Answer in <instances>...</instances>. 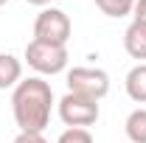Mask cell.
<instances>
[{"instance_id":"6da1fadb","label":"cell","mask_w":146,"mask_h":143,"mask_svg":"<svg viewBox=\"0 0 146 143\" xmlns=\"http://www.w3.org/2000/svg\"><path fill=\"white\" fill-rule=\"evenodd\" d=\"M14 121L20 132H42L51 118V104H54V93L51 84L42 79H25L14 90Z\"/></svg>"},{"instance_id":"7a4b0ae2","label":"cell","mask_w":146,"mask_h":143,"mask_svg":"<svg viewBox=\"0 0 146 143\" xmlns=\"http://www.w3.org/2000/svg\"><path fill=\"white\" fill-rule=\"evenodd\" d=\"M25 59L39 73H59L68 65V48L56 42H45V39H31L25 48Z\"/></svg>"},{"instance_id":"3957f363","label":"cell","mask_w":146,"mask_h":143,"mask_svg":"<svg viewBox=\"0 0 146 143\" xmlns=\"http://www.w3.org/2000/svg\"><path fill=\"white\" fill-rule=\"evenodd\" d=\"M68 90L98 101L110 93V76L101 68H73L68 73Z\"/></svg>"},{"instance_id":"277c9868","label":"cell","mask_w":146,"mask_h":143,"mask_svg":"<svg viewBox=\"0 0 146 143\" xmlns=\"http://www.w3.org/2000/svg\"><path fill=\"white\" fill-rule=\"evenodd\" d=\"M59 115L68 126H90L98 121V101L87 98V95H79V93H68L62 101H59Z\"/></svg>"},{"instance_id":"5b68a950","label":"cell","mask_w":146,"mask_h":143,"mask_svg":"<svg viewBox=\"0 0 146 143\" xmlns=\"http://www.w3.org/2000/svg\"><path fill=\"white\" fill-rule=\"evenodd\" d=\"M70 36V20L62 9H45L39 11L34 20V39H45V42H56L65 45Z\"/></svg>"},{"instance_id":"8992f818","label":"cell","mask_w":146,"mask_h":143,"mask_svg":"<svg viewBox=\"0 0 146 143\" xmlns=\"http://www.w3.org/2000/svg\"><path fill=\"white\" fill-rule=\"evenodd\" d=\"M124 48L132 59H146V23L132 20V25L124 34Z\"/></svg>"},{"instance_id":"52a82bcc","label":"cell","mask_w":146,"mask_h":143,"mask_svg":"<svg viewBox=\"0 0 146 143\" xmlns=\"http://www.w3.org/2000/svg\"><path fill=\"white\" fill-rule=\"evenodd\" d=\"M127 93H129L132 101L146 104V62L143 65H135L127 73Z\"/></svg>"},{"instance_id":"ba28073f","label":"cell","mask_w":146,"mask_h":143,"mask_svg":"<svg viewBox=\"0 0 146 143\" xmlns=\"http://www.w3.org/2000/svg\"><path fill=\"white\" fill-rule=\"evenodd\" d=\"M20 73H23L20 59H14L11 54H0V90L17 84V81H20Z\"/></svg>"},{"instance_id":"9c48e42d","label":"cell","mask_w":146,"mask_h":143,"mask_svg":"<svg viewBox=\"0 0 146 143\" xmlns=\"http://www.w3.org/2000/svg\"><path fill=\"white\" fill-rule=\"evenodd\" d=\"M127 135L132 143H146V109H135L127 118Z\"/></svg>"},{"instance_id":"30bf717a","label":"cell","mask_w":146,"mask_h":143,"mask_svg":"<svg viewBox=\"0 0 146 143\" xmlns=\"http://www.w3.org/2000/svg\"><path fill=\"white\" fill-rule=\"evenodd\" d=\"M96 6L107 14V17H124L135 9V0H96Z\"/></svg>"},{"instance_id":"8fae6325","label":"cell","mask_w":146,"mask_h":143,"mask_svg":"<svg viewBox=\"0 0 146 143\" xmlns=\"http://www.w3.org/2000/svg\"><path fill=\"white\" fill-rule=\"evenodd\" d=\"M56 143H93V135L87 129H82V126H70V129H65L59 135Z\"/></svg>"},{"instance_id":"7c38bea8","label":"cell","mask_w":146,"mask_h":143,"mask_svg":"<svg viewBox=\"0 0 146 143\" xmlns=\"http://www.w3.org/2000/svg\"><path fill=\"white\" fill-rule=\"evenodd\" d=\"M14 143H48V140L42 138V132H20Z\"/></svg>"},{"instance_id":"4fadbf2b","label":"cell","mask_w":146,"mask_h":143,"mask_svg":"<svg viewBox=\"0 0 146 143\" xmlns=\"http://www.w3.org/2000/svg\"><path fill=\"white\" fill-rule=\"evenodd\" d=\"M135 20L146 23V0H135Z\"/></svg>"},{"instance_id":"5bb4252c","label":"cell","mask_w":146,"mask_h":143,"mask_svg":"<svg viewBox=\"0 0 146 143\" xmlns=\"http://www.w3.org/2000/svg\"><path fill=\"white\" fill-rule=\"evenodd\" d=\"M25 3H31V6H48L51 0H25Z\"/></svg>"},{"instance_id":"9a60e30c","label":"cell","mask_w":146,"mask_h":143,"mask_svg":"<svg viewBox=\"0 0 146 143\" xmlns=\"http://www.w3.org/2000/svg\"><path fill=\"white\" fill-rule=\"evenodd\" d=\"M3 3H9V0H0V6H3Z\"/></svg>"}]
</instances>
